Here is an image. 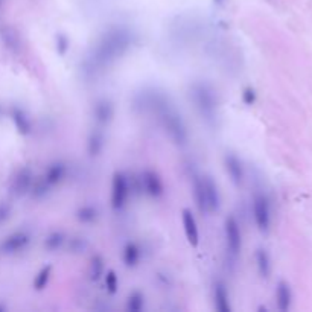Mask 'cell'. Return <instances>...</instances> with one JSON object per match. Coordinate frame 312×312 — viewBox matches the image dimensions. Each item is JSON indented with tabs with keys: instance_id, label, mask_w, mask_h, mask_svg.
I'll return each instance as SVG.
<instances>
[{
	"instance_id": "obj_22",
	"label": "cell",
	"mask_w": 312,
	"mask_h": 312,
	"mask_svg": "<svg viewBox=\"0 0 312 312\" xmlns=\"http://www.w3.org/2000/svg\"><path fill=\"white\" fill-rule=\"evenodd\" d=\"M99 212L93 204H84L76 210V219L82 224H92L97 219Z\"/></svg>"
},
{
	"instance_id": "obj_16",
	"label": "cell",
	"mask_w": 312,
	"mask_h": 312,
	"mask_svg": "<svg viewBox=\"0 0 312 312\" xmlns=\"http://www.w3.org/2000/svg\"><path fill=\"white\" fill-rule=\"evenodd\" d=\"M67 175V165L61 160L58 162H53L48 166L46 172L43 175V180L49 184L50 188L56 186V184H60Z\"/></svg>"
},
{
	"instance_id": "obj_3",
	"label": "cell",
	"mask_w": 312,
	"mask_h": 312,
	"mask_svg": "<svg viewBox=\"0 0 312 312\" xmlns=\"http://www.w3.org/2000/svg\"><path fill=\"white\" fill-rule=\"evenodd\" d=\"M160 115H162V120L165 125V130L169 134V137L172 139V142L178 146H184L188 145V140H189V134H188V128H186V123H184L181 115L169 107L166 102H163L160 107Z\"/></svg>"
},
{
	"instance_id": "obj_29",
	"label": "cell",
	"mask_w": 312,
	"mask_h": 312,
	"mask_svg": "<svg viewBox=\"0 0 312 312\" xmlns=\"http://www.w3.org/2000/svg\"><path fill=\"white\" fill-rule=\"evenodd\" d=\"M55 48H56V52H58V55L64 56L69 49H70V40L66 34H58L55 37Z\"/></svg>"
},
{
	"instance_id": "obj_4",
	"label": "cell",
	"mask_w": 312,
	"mask_h": 312,
	"mask_svg": "<svg viewBox=\"0 0 312 312\" xmlns=\"http://www.w3.org/2000/svg\"><path fill=\"white\" fill-rule=\"evenodd\" d=\"M130 196V181L122 171H116L111 180V209L122 210Z\"/></svg>"
},
{
	"instance_id": "obj_28",
	"label": "cell",
	"mask_w": 312,
	"mask_h": 312,
	"mask_svg": "<svg viewBox=\"0 0 312 312\" xmlns=\"http://www.w3.org/2000/svg\"><path fill=\"white\" fill-rule=\"evenodd\" d=\"M49 189H50V186H49V184H48L43 178H41V180L32 183V188H31L29 192L32 193L34 198L40 200V198H43V196H46V195L49 193Z\"/></svg>"
},
{
	"instance_id": "obj_20",
	"label": "cell",
	"mask_w": 312,
	"mask_h": 312,
	"mask_svg": "<svg viewBox=\"0 0 312 312\" xmlns=\"http://www.w3.org/2000/svg\"><path fill=\"white\" fill-rule=\"evenodd\" d=\"M254 258H256V266H258V273L261 277L268 279L269 274H271V258H269V254L265 248H258L256 254H254Z\"/></svg>"
},
{
	"instance_id": "obj_17",
	"label": "cell",
	"mask_w": 312,
	"mask_h": 312,
	"mask_svg": "<svg viewBox=\"0 0 312 312\" xmlns=\"http://www.w3.org/2000/svg\"><path fill=\"white\" fill-rule=\"evenodd\" d=\"M276 303H277V309L282 312H287L291 308L292 303V289L289 287V283L285 280L277 282L276 287Z\"/></svg>"
},
{
	"instance_id": "obj_12",
	"label": "cell",
	"mask_w": 312,
	"mask_h": 312,
	"mask_svg": "<svg viewBox=\"0 0 312 312\" xmlns=\"http://www.w3.org/2000/svg\"><path fill=\"white\" fill-rule=\"evenodd\" d=\"M224 166H225V172L230 177L232 183L235 186H240L244 181V166L240 159L233 152H227L224 157Z\"/></svg>"
},
{
	"instance_id": "obj_18",
	"label": "cell",
	"mask_w": 312,
	"mask_h": 312,
	"mask_svg": "<svg viewBox=\"0 0 312 312\" xmlns=\"http://www.w3.org/2000/svg\"><path fill=\"white\" fill-rule=\"evenodd\" d=\"M142 258V250L139 247L137 242L134 240H130V242H126L123 250H122V261L125 264L126 268H136L140 262Z\"/></svg>"
},
{
	"instance_id": "obj_6",
	"label": "cell",
	"mask_w": 312,
	"mask_h": 312,
	"mask_svg": "<svg viewBox=\"0 0 312 312\" xmlns=\"http://www.w3.org/2000/svg\"><path fill=\"white\" fill-rule=\"evenodd\" d=\"M224 236H225V247L233 258H236L242 248V233H240V225L233 215H229L224 221Z\"/></svg>"
},
{
	"instance_id": "obj_25",
	"label": "cell",
	"mask_w": 312,
	"mask_h": 312,
	"mask_svg": "<svg viewBox=\"0 0 312 312\" xmlns=\"http://www.w3.org/2000/svg\"><path fill=\"white\" fill-rule=\"evenodd\" d=\"M105 273V262L101 254H95L90 261V279L93 282H97L104 277Z\"/></svg>"
},
{
	"instance_id": "obj_5",
	"label": "cell",
	"mask_w": 312,
	"mask_h": 312,
	"mask_svg": "<svg viewBox=\"0 0 312 312\" xmlns=\"http://www.w3.org/2000/svg\"><path fill=\"white\" fill-rule=\"evenodd\" d=\"M253 218L256 227L266 233L271 225V204H269L268 196L264 193H256L253 196Z\"/></svg>"
},
{
	"instance_id": "obj_32",
	"label": "cell",
	"mask_w": 312,
	"mask_h": 312,
	"mask_svg": "<svg viewBox=\"0 0 312 312\" xmlns=\"http://www.w3.org/2000/svg\"><path fill=\"white\" fill-rule=\"evenodd\" d=\"M11 218V206L5 201H0V225Z\"/></svg>"
},
{
	"instance_id": "obj_7",
	"label": "cell",
	"mask_w": 312,
	"mask_h": 312,
	"mask_svg": "<svg viewBox=\"0 0 312 312\" xmlns=\"http://www.w3.org/2000/svg\"><path fill=\"white\" fill-rule=\"evenodd\" d=\"M201 181H203V189H204L207 214H215L221 207V193L218 189V184L210 175H203Z\"/></svg>"
},
{
	"instance_id": "obj_24",
	"label": "cell",
	"mask_w": 312,
	"mask_h": 312,
	"mask_svg": "<svg viewBox=\"0 0 312 312\" xmlns=\"http://www.w3.org/2000/svg\"><path fill=\"white\" fill-rule=\"evenodd\" d=\"M66 242V235L60 230H55V232H50L46 239H45V248L48 251H56L60 250Z\"/></svg>"
},
{
	"instance_id": "obj_30",
	"label": "cell",
	"mask_w": 312,
	"mask_h": 312,
	"mask_svg": "<svg viewBox=\"0 0 312 312\" xmlns=\"http://www.w3.org/2000/svg\"><path fill=\"white\" fill-rule=\"evenodd\" d=\"M240 99H242V102L248 107L254 105V102H256V99H258V93L256 90H254L253 87H245L242 90V95H240Z\"/></svg>"
},
{
	"instance_id": "obj_26",
	"label": "cell",
	"mask_w": 312,
	"mask_h": 312,
	"mask_svg": "<svg viewBox=\"0 0 312 312\" xmlns=\"http://www.w3.org/2000/svg\"><path fill=\"white\" fill-rule=\"evenodd\" d=\"M52 269H53L52 265H45L37 273V276L34 279V289L35 291H43L49 285V280L52 277Z\"/></svg>"
},
{
	"instance_id": "obj_10",
	"label": "cell",
	"mask_w": 312,
	"mask_h": 312,
	"mask_svg": "<svg viewBox=\"0 0 312 312\" xmlns=\"http://www.w3.org/2000/svg\"><path fill=\"white\" fill-rule=\"evenodd\" d=\"M115 113H116L115 104L107 97L99 99V101H96L93 105V118H95L96 123L101 126L110 125L113 122V119H115Z\"/></svg>"
},
{
	"instance_id": "obj_13",
	"label": "cell",
	"mask_w": 312,
	"mask_h": 312,
	"mask_svg": "<svg viewBox=\"0 0 312 312\" xmlns=\"http://www.w3.org/2000/svg\"><path fill=\"white\" fill-rule=\"evenodd\" d=\"M32 183H34V172L31 171V168H22L12 180V192L17 196L26 195L31 191Z\"/></svg>"
},
{
	"instance_id": "obj_19",
	"label": "cell",
	"mask_w": 312,
	"mask_h": 312,
	"mask_svg": "<svg viewBox=\"0 0 312 312\" xmlns=\"http://www.w3.org/2000/svg\"><path fill=\"white\" fill-rule=\"evenodd\" d=\"M105 148V134L101 130H93L87 139V152L90 157H97Z\"/></svg>"
},
{
	"instance_id": "obj_2",
	"label": "cell",
	"mask_w": 312,
	"mask_h": 312,
	"mask_svg": "<svg viewBox=\"0 0 312 312\" xmlns=\"http://www.w3.org/2000/svg\"><path fill=\"white\" fill-rule=\"evenodd\" d=\"M191 97L206 122H214L218 111V97L215 90L207 82H195L191 87Z\"/></svg>"
},
{
	"instance_id": "obj_14",
	"label": "cell",
	"mask_w": 312,
	"mask_h": 312,
	"mask_svg": "<svg viewBox=\"0 0 312 312\" xmlns=\"http://www.w3.org/2000/svg\"><path fill=\"white\" fill-rule=\"evenodd\" d=\"M11 120L14 123V126H16V130L19 134L22 136H29L32 133V120L29 118V115L20 107H12L11 108Z\"/></svg>"
},
{
	"instance_id": "obj_23",
	"label": "cell",
	"mask_w": 312,
	"mask_h": 312,
	"mask_svg": "<svg viewBox=\"0 0 312 312\" xmlns=\"http://www.w3.org/2000/svg\"><path fill=\"white\" fill-rule=\"evenodd\" d=\"M145 308V295L142 291L134 289L130 292L128 299H126V311L128 312H140Z\"/></svg>"
},
{
	"instance_id": "obj_15",
	"label": "cell",
	"mask_w": 312,
	"mask_h": 312,
	"mask_svg": "<svg viewBox=\"0 0 312 312\" xmlns=\"http://www.w3.org/2000/svg\"><path fill=\"white\" fill-rule=\"evenodd\" d=\"M214 302L215 308L219 312H232V305H230V294L227 289V285L222 280H216L214 285Z\"/></svg>"
},
{
	"instance_id": "obj_33",
	"label": "cell",
	"mask_w": 312,
	"mask_h": 312,
	"mask_svg": "<svg viewBox=\"0 0 312 312\" xmlns=\"http://www.w3.org/2000/svg\"><path fill=\"white\" fill-rule=\"evenodd\" d=\"M215 3H218V5H221V3H224V0H214Z\"/></svg>"
},
{
	"instance_id": "obj_9",
	"label": "cell",
	"mask_w": 312,
	"mask_h": 312,
	"mask_svg": "<svg viewBox=\"0 0 312 312\" xmlns=\"http://www.w3.org/2000/svg\"><path fill=\"white\" fill-rule=\"evenodd\" d=\"M29 244H31V235L24 230H19V232L8 235L3 239L2 245H0V250H2V253H5V254H14V253L24 250Z\"/></svg>"
},
{
	"instance_id": "obj_8",
	"label": "cell",
	"mask_w": 312,
	"mask_h": 312,
	"mask_svg": "<svg viewBox=\"0 0 312 312\" xmlns=\"http://www.w3.org/2000/svg\"><path fill=\"white\" fill-rule=\"evenodd\" d=\"M140 180H142L144 191L148 196L160 198L165 193V183H163L162 177L155 171H152V169H145L140 175Z\"/></svg>"
},
{
	"instance_id": "obj_1",
	"label": "cell",
	"mask_w": 312,
	"mask_h": 312,
	"mask_svg": "<svg viewBox=\"0 0 312 312\" xmlns=\"http://www.w3.org/2000/svg\"><path fill=\"white\" fill-rule=\"evenodd\" d=\"M134 34L125 26H113L99 38L93 49V61L97 66H108L131 49Z\"/></svg>"
},
{
	"instance_id": "obj_11",
	"label": "cell",
	"mask_w": 312,
	"mask_h": 312,
	"mask_svg": "<svg viewBox=\"0 0 312 312\" xmlns=\"http://www.w3.org/2000/svg\"><path fill=\"white\" fill-rule=\"evenodd\" d=\"M181 221H183V229H184V235H186L188 242L192 247H198V244H200V229H198L196 218L192 214L191 209H183Z\"/></svg>"
},
{
	"instance_id": "obj_21",
	"label": "cell",
	"mask_w": 312,
	"mask_h": 312,
	"mask_svg": "<svg viewBox=\"0 0 312 312\" xmlns=\"http://www.w3.org/2000/svg\"><path fill=\"white\" fill-rule=\"evenodd\" d=\"M193 198H195V204L198 207V210L201 214H207V207H206V198H204V189H203V181L201 177H193Z\"/></svg>"
},
{
	"instance_id": "obj_27",
	"label": "cell",
	"mask_w": 312,
	"mask_h": 312,
	"mask_svg": "<svg viewBox=\"0 0 312 312\" xmlns=\"http://www.w3.org/2000/svg\"><path fill=\"white\" fill-rule=\"evenodd\" d=\"M104 282H105V288L110 294H116L119 289V279L118 274L113 271V269H108L107 273H104Z\"/></svg>"
},
{
	"instance_id": "obj_34",
	"label": "cell",
	"mask_w": 312,
	"mask_h": 312,
	"mask_svg": "<svg viewBox=\"0 0 312 312\" xmlns=\"http://www.w3.org/2000/svg\"><path fill=\"white\" fill-rule=\"evenodd\" d=\"M0 116H2V107H0Z\"/></svg>"
},
{
	"instance_id": "obj_31",
	"label": "cell",
	"mask_w": 312,
	"mask_h": 312,
	"mask_svg": "<svg viewBox=\"0 0 312 312\" xmlns=\"http://www.w3.org/2000/svg\"><path fill=\"white\" fill-rule=\"evenodd\" d=\"M87 247V242L84 240V238H73L70 239V250L75 251V253H79L82 250H86Z\"/></svg>"
}]
</instances>
